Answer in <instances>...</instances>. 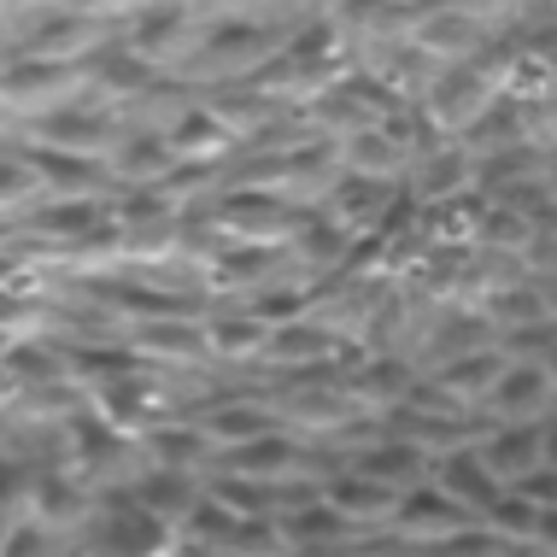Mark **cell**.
Instances as JSON below:
<instances>
[{
	"mask_svg": "<svg viewBox=\"0 0 557 557\" xmlns=\"http://www.w3.org/2000/svg\"><path fill=\"white\" fill-rule=\"evenodd\" d=\"M83 88H88L83 59H24V53L0 59V112L7 117H41L77 100Z\"/></svg>",
	"mask_w": 557,
	"mask_h": 557,
	"instance_id": "cell-1",
	"label": "cell"
},
{
	"mask_svg": "<svg viewBox=\"0 0 557 557\" xmlns=\"http://www.w3.org/2000/svg\"><path fill=\"white\" fill-rule=\"evenodd\" d=\"M83 95L107 100V107H129V100H159V95H188V83H176L171 71H153L124 36H107L95 53H83Z\"/></svg>",
	"mask_w": 557,
	"mask_h": 557,
	"instance_id": "cell-2",
	"label": "cell"
},
{
	"mask_svg": "<svg viewBox=\"0 0 557 557\" xmlns=\"http://www.w3.org/2000/svg\"><path fill=\"white\" fill-rule=\"evenodd\" d=\"M493 95H499V77H493V65H487V59H463V65H441V71H434L417 107H423V117H429L434 129L458 141V135L475 124V112L487 107Z\"/></svg>",
	"mask_w": 557,
	"mask_h": 557,
	"instance_id": "cell-3",
	"label": "cell"
},
{
	"mask_svg": "<svg viewBox=\"0 0 557 557\" xmlns=\"http://www.w3.org/2000/svg\"><path fill=\"white\" fill-rule=\"evenodd\" d=\"M276 48H282V29L276 24H259V18H212V24H200V41H194L188 65H206V71H218L223 83H235V77H247L252 65H264Z\"/></svg>",
	"mask_w": 557,
	"mask_h": 557,
	"instance_id": "cell-4",
	"label": "cell"
},
{
	"mask_svg": "<svg viewBox=\"0 0 557 557\" xmlns=\"http://www.w3.org/2000/svg\"><path fill=\"white\" fill-rule=\"evenodd\" d=\"M24 517H36L48 534L83 529V522L95 517V481H83L65 458L29 463V505H24Z\"/></svg>",
	"mask_w": 557,
	"mask_h": 557,
	"instance_id": "cell-5",
	"label": "cell"
},
{
	"mask_svg": "<svg viewBox=\"0 0 557 557\" xmlns=\"http://www.w3.org/2000/svg\"><path fill=\"white\" fill-rule=\"evenodd\" d=\"M117 135H124V117H117L112 107L83 100V95L65 100V107H53V112H41V117H29V141L65 147V153H88V159H100Z\"/></svg>",
	"mask_w": 557,
	"mask_h": 557,
	"instance_id": "cell-6",
	"label": "cell"
},
{
	"mask_svg": "<svg viewBox=\"0 0 557 557\" xmlns=\"http://www.w3.org/2000/svg\"><path fill=\"white\" fill-rule=\"evenodd\" d=\"M194 41H200V18H194L183 0H153L129 24V48L153 71H183L194 59Z\"/></svg>",
	"mask_w": 557,
	"mask_h": 557,
	"instance_id": "cell-7",
	"label": "cell"
},
{
	"mask_svg": "<svg viewBox=\"0 0 557 557\" xmlns=\"http://www.w3.org/2000/svg\"><path fill=\"white\" fill-rule=\"evenodd\" d=\"M470 522H481V517H470L451 493H441L434 481H417V487H405L399 499H394V510H387V534L394 540H405V546H434V540H446V534H458V529H470Z\"/></svg>",
	"mask_w": 557,
	"mask_h": 557,
	"instance_id": "cell-8",
	"label": "cell"
},
{
	"mask_svg": "<svg viewBox=\"0 0 557 557\" xmlns=\"http://www.w3.org/2000/svg\"><path fill=\"white\" fill-rule=\"evenodd\" d=\"M88 405H95L117 434H129V441L141 429H153L159 417H171V399H164V382L153 375V364L129 370V375H112V382H95L88 387Z\"/></svg>",
	"mask_w": 557,
	"mask_h": 557,
	"instance_id": "cell-9",
	"label": "cell"
},
{
	"mask_svg": "<svg viewBox=\"0 0 557 557\" xmlns=\"http://www.w3.org/2000/svg\"><path fill=\"white\" fill-rule=\"evenodd\" d=\"M24 153V164L36 171V183L41 194H117V176H112V164L107 159H88V153H65V147H41V141H29V135H18L12 141Z\"/></svg>",
	"mask_w": 557,
	"mask_h": 557,
	"instance_id": "cell-10",
	"label": "cell"
},
{
	"mask_svg": "<svg viewBox=\"0 0 557 557\" xmlns=\"http://www.w3.org/2000/svg\"><path fill=\"white\" fill-rule=\"evenodd\" d=\"M487 405L499 423H540V417L557 405V382L546 375V364L540 358H505L499 382L487 387Z\"/></svg>",
	"mask_w": 557,
	"mask_h": 557,
	"instance_id": "cell-11",
	"label": "cell"
},
{
	"mask_svg": "<svg viewBox=\"0 0 557 557\" xmlns=\"http://www.w3.org/2000/svg\"><path fill=\"white\" fill-rule=\"evenodd\" d=\"M429 481L441 493H451L470 517H487L493 505H499V493H505V475L493 470L487 458H481V446L475 441H463V446H446L441 458H434V470H429Z\"/></svg>",
	"mask_w": 557,
	"mask_h": 557,
	"instance_id": "cell-12",
	"label": "cell"
},
{
	"mask_svg": "<svg viewBox=\"0 0 557 557\" xmlns=\"http://www.w3.org/2000/svg\"><path fill=\"white\" fill-rule=\"evenodd\" d=\"M100 41H107V18H95V12H83V7H48V18L29 29L12 53H24V59H83V53H95Z\"/></svg>",
	"mask_w": 557,
	"mask_h": 557,
	"instance_id": "cell-13",
	"label": "cell"
},
{
	"mask_svg": "<svg viewBox=\"0 0 557 557\" xmlns=\"http://www.w3.org/2000/svg\"><path fill=\"white\" fill-rule=\"evenodd\" d=\"M288 264V247H264V240H235L206 259V294H259L276 282V270Z\"/></svg>",
	"mask_w": 557,
	"mask_h": 557,
	"instance_id": "cell-14",
	"label": "cell"
},
{
	"mask_svg": "<svg viewBox=\"0 0 557 557\" xmlns=\"http://www.w3.org/2000/svg\"><path fill=\"white\" fill-rule=\"evenodd\" d=\"M411 41L434 59V65H463V59L487 53V29L475 24V12L446 7V0H434V7L423 12V24L411 29Z\"/></svg>",
	"mask_w": 557,
	"mask_h": 557,
	"instance_id": "cell-15",
	"label": "cell"
},
{
	"mask_svg": "<svg viewBox=\"0 0 557 557\" xmlns=\"http://www.w3.org/2000/svg\"><path fill=\"white\" fill-rule=\"evenodd\" d=\"M387 206H394V183L358 176V171H335V183L318 194V212L329 223H341V230H375Z\"/></svg>",
	"mask_w": 557,
	"mask_h": 557,
	"instance_id": "cell-16",
	"label": "cell"
},
{
	"mask_svg": "<svg viewBox=\"0 0 557 557\" xmlns=\"http://www.w3.org/2000/svg\"><path fill=\"white\" fill-rule=\"evenodd\" d=\"M411 194H417V206L475 194V153L463 141H434L429 153L411 159Z\"/></svg>",
	"mask_w": 557,
	"mask_h": 557,
	"instance_id": "cell-17",
	"label": "cell"
},
{
	"mask_svg": "<svg viewBox=\"0 0 557 557\" xmlns=\"http://www.w3.org/2000/svg\"><path fill=\"white\" fill-rule=\"evenodd\" d=\"M194 423H200L206 434H212V446L218 451H230L240 441H259V434L270 429H282V417H276V405H264V399H240V394H218L212 405H200V411H188Z\"/></svg>",
	"mask_w": 557,
	"mask_h": 557,
	"instance_id": "cell-18",
	"label": "cell"
},
{
	"mask_svg": "<svg viewBox=\"0 0 557 557\" xmlns=\"http://www.w3.org/2000/svg\"><path fill=\"white\" fill-rule=\"evenodd\" d=\"M352 470H364V475L382 481V487L405 493V487H417V481H429L434 451H423L417 441H405V434H387V423H382V434H375L370 446L352 451Z\"/></svg>",
	"mask_w": 557,
	"mask_h": 557,
	"instance_id": "cell-19",
	"label": "cell"
},
{
	"mask_svg": "<svg viewBox=\"0 0 557 557\" xmlns=\"http://www.w3.org/2000/svg\"><path fill=\"white\" fill-rule=\"evenodd\" d=\"M141 358H159V364H206L212 346H206V318H147L124 335Z\"/></svg>",
	"mask_w": 557,
	"mask_h": 557,
	"instance_id": "cell-20",
	"label": "cell"
},
{
	"mask_svg": "<svg viewBox=\"0 0 557 557\" xmlns=\"http://www.w3.org/2000/svg\"><path fill=\"white\" fill-rule=\"evenodd\" d=\"M107 164H112L117 188H147V183H164L183 159H176V147L164 129H124Z\"/></svg>",
	"mask_w": 557,
	"mask_h": 557,
	"instance_id": "cell-21",
	"label": "cell"
},
{
	"mask_svg": "<svg viewBox=\"0 0 557 557\" xmlns=\"http://www.w3.org/2000/svg\"><path fill=\"white\" fill-rule=\"evenodd\" d=\"M318 493L341 510L346 522H358L364 534L370 529H387V510H394V499H399L394 487H382V481L364 475V470H329L318 481Z\"/></svg>",
	"mask_w": 557,
	"mask_h": 557,
	"instance_id": "cell-22",
	"label": "cell"
},
{
	"mask_svg": "<svg viewBox=\"0 0 557 557\" xmlns=\"http://www.w3.org/2000/svg\"><path fill=\"white\" fill-rule=\"evenodd\" d=\"M135 451H141L147 463H164V470H206V463L218 458L212 434H206L200 423H171V417H159L153 429L135 434Z\"/></svg>",
	"mask_w": 557,
	"mask_h": 557,
	"instance_id": "cell-23",
	"label": "cell"
},
{
	"mask_svg": "<svg viewBox=\"0 0 557 557\" xmlns=\"http://www.w3.org/2000/svg\"><path fill=\"white\" fill-rule=\"evenodd\" d=\"M411 382H417V364H411V358H399V352L358 358V364L341 375V387L364 405V411H387V405H399L405 394H411Z\"/></svg>",
	"mask_w": 557,
	"mask_h": 557,
	"instance_id": "cell-24",
	"label": "cell"
},
{
	"mask_svg": "<svg viewBox=\"0 0 557 557\" xmlns=\"http://www.w3.org/2000/svg\"><path fill=\"white\" fill-rule=\"evenodd\" d=\"M434 0H341L335 24L346 36H364V41H387V36H411L423 24V12Z\"/></svg>",
	"mask_w": 557,
	"mask_h": 557,
	"instance_id": "cell-25",
	"label": "cell"
},
{
	"mask_svg": "<svg viewBox=\"0 0 557 557\" xmlns=\"http://www.w3.org/2000/svg\"><path fill=\"white\" fill-rule=\"evenodd\" d=\"M276 534H282V546L299 552V546H329V540H364V529L358 522H346L335 505L323 499H306V505H288V510H276Z\"/></svg>",
	"mask_w": 557,
	"mask_h": 557,
	"instance_id": "cell-26",
	"label": "cell"
},
{
	"mask_svg": "<svg viewBox=\"0 0 557 557\" xmlns=\"http://www.w3.org/2000/svg\"><path fill=\"white\" fill-rule=\"evenodd\" d=\"M129 493L141 510H153L164 522H183L188 505L200 499V470H164V463H147V470L129 475Z\"/></svg>",
	"mask_w": 557,
	"mask_h": 557,
	"instance_id": "cell-27",
	"label": "cell"
},
{
	"mask_svg": "<svg viewBox=\"0 0 557 557\" xmlns=\"http://www.w3.org/2000/svg\"><path fill=\"white\" fill-rule=\"evenodd\" d=\"M335 159H341V171H358V176H382V183H394V176L411 171V153L387 135L382 124H370V129H352V135H341L335 141Z\"/></svg>",
	"mask_w": 557,
	"mask_h": 557,
	"instance_id": "cell-28",
	"label": "cell"
},
{
	"mask_svg": "<svg viewBox=\"0 0 557 557\" xmlns=\"http://www.w3.org/2000/svg\"><path fill=\"white\" fill-rule=\"evenodd\" d=\"M499 370H505V352H499V346H475V352H463V358H446V364H434L429 382L441 387V394L458 399L463 411H475V405L487 399V387L499 382Z\"/></svg>",
	"mask_w": 557,
	"mask_h": 557,
	"instance_id": "cell-29",
	"label": "cell"
},
{
	"mask_svg": "<svg viewBox=\"0 0 557 557\" xmlns=\"http://www.w3.org/2000/svg\"><path fill=\"white\" fill-rule=\"evenodd\" d=\"M540 441H546V417L540 423H499V429H481V458L493 463L505 481H517V475H529L534 463H540Z\"/></svg>",
	"mask_w": 557,
	"mask_h": 557,
	"instance_id": "cell-30",
	"label": "cell"
},
{
	"mask_svg": "<svg viewBox=\"0 0 557 557\" xmlns=\"http://www.w3.org/2000/svg\"><path fill=\"white\" fill-rule=\"evenodd\" d=\"M164 135H171L176 159H188V164H230V159H235V147H240L235 135L223 129L206 107H188Z\"/></svg>",
	"mask_w": 557,
	"mask_h": 557,
	"instance_id": "cell-31",
	"label": "cell"
},
{
	"mask_svg": "<svg viewBox=\"0 0 557 557\" xmlns=\"http://www.w3.org/2000/svg\"><path fill=\"white\" fill-rule=\"evenodd\" d=\"M264 341H270V323H259L247 306L223 311V318H206V346H212V358H223V364H252V358H264Z\"/></svg>",
	"mask_w": 557,
	"mask_h": 557,
	"instance_id": "cell-32",
	"label": "cell"
},
{
	"mask_svg": "<svg viewBox=\"0 0 557 557\" xmlns=\"http://www.w3.org/2000/svg\"><path fill=\"white\" fill-rule=\"evenodd\" d=\"M546 171V153L529 141H505V147H487V153H475V188L481 194H499L510 183H522V176H540Z\"/></svg>",
	"mask_w": 557,
	"mask_h": 557,
	"instance_id": "cell-33",
	"label": "cell"
},
{
	"mask_svg": "<svg viewBox=\"0 0 557 557\" xmlns=\"http://www.w3.org/2000/svg\"><path fill=\"white\" fill-rule=\"evenodd\" d=\"M499 329H493L487 311H451V318L429 335V364H446V358H463L475 346H493Z\"/></svg>",
	"mask_w": 557,
	"mask_h": 557,
	"instance_id": "cell-34",
	"label": "cell"
},
{
	"mask_svg": "<svg viewBox=\"0 0 557 557\" xmlns=\"http://www.w3.org/2000/svg\"><path fill=\"white\" fill-rule=\"evenodd\" d=\"M235 529H240V517H235L230 505H218L206 487H200V499L188 505V517L176 522V534H183L194 552H223L235 540Z\"/></svg>",
	"mask_w": 557,
	"mask_h": 557,
	"instance_id": "cell-35",
	"label": "cell"
},
{
	"mask_svg": "<svg viewBox=\"0 0 557 557\" xmlns=\"http://www.w3.org/2000/svg\"><path fill=\"white\" fill-rule=\"evenodd\" d=\"M218 505H230L235 517H276V481H259V475H235V470H218L200 481Z\"/></svg>",
	"mask_w": 557,
	"mask_h": 557,
	"instance_id": "cell-36",
	"label": "cell"
},
{
	"mask_svg": "<svg viewBox=\"0 0 557 557\" xmlns=\"http://www.w3.org/2000/svg\"><path fill=\"white\" fill-rule=\"evenodd\" d=\"M470 153H487V147H505V141H522V100L510 95H493L487 107L475 112V124L458 135Z\"/></svg>",
	"mask_w": 557,
	"mask_h": 557,
	"instance_id": "cell-37",
	"label": "cell"
},
{
	"mask_svg": "<svg viewBox=\"0 0 557 557\" xmlns=\"http://www.w3.org/2000/svg\"><path fill=\"white\" fill-rule=\"evenodd\" d=\"M318 299H323V282H311V288H282V282H270V288H259L247 299V311L259 323H294V318H311L318 311Z\"/></svg>",
	"mask_w": 557,
	"mask_h": 557,
	"instance_id": "cell-38",
	"label": "cell"
},
{
	"mask_svg": "<svg viewBox=\"0 0 557 557\" xmlns=\"http://www.w3.org/2000/svg\"><path fill=\"white\" fill-rule=\"evenodd\" d=\"M487 318H493V329L540 323L546 318V299H540L534 282H505V288H493V299H487Z\"/></svg>",
	"mask_w": 557,
	"mask_h": 557,
	"instance_id": "cell-39",
	"label": "cell"
},
{
	"mask_svg": "<svg viewBox=\"0 0 557 557\" xmlns=\"http://www.w3.org/2000/svg\"><path fill=\"white\" fill-rule=\"evenodd\" d=\"M481 522H487V529L499 534L505 546H534V522H540V510H534L529 499H517V493L505 487V493H499V505H493Z\"/></svg>",
	"mask_w": 557,
	"mask_h": 557,
	"instance_id": "cell-40",
	"label": "cell"
},
{
	"mask_svg": "<svg viewBox=\"0 0 557 557\" xmlns=\"http://www.w3.org/2000/svg\"><path fill=\"white\" fill-rule=\"evenodd\" d=\"M423 552H429V557H510V546L487 529V522H470V529L434 540V546H423Z\"/></svg>",
	"mask_w": 557,
	"mask_h": 557,
	"instance_id": "cell-41",
	"label": "cell"
},
{
	"mask_svg": "<svg viewBox=\"0 0 557 557\" xmlns=\"http://www.w3.org/2000/svg\"><path fill=\"white\" fill-rule=\"evenodd\" d=\"M41 194V183H36V171L24 164V153L18 147H0V206H29Z\"/></svg>",
	"mask_w": 557,
	"mask_h": 557,
	"instance_id": "cell-42",
	"label": "cell"
},
{
	"mask_svg": "<svg viewBox=\"0 0 557 557\" xmlns=\"http://www.w3.org/2000/svg\"><path fill=\"white\" fill-rule=\"evenodd\" d=\"M557 341V318H540V323H517V329H499V352L505 358H546V346Z\"/></svg>",
	"mask_w": 557,
	"mask_h": 557,
	"instance_id": "cell-43",
	"label": "cell"
},
{
	"mask_svg": "<svg viewBox=\"0 0 557 557\" xmlns=\"http://www.w3.org/2000/svg\"><path fill=\"white\" fill-rule=\"evenodd\" d=\"M48 552H53V534L36 517H12L0 529V557H48Z\"/></svg>",
	"mask_w": 557,
	"mask_h": 557,
	"instance_id": "cell-44",
	"label": "cell"
},
{
	"mask_svg": "<svg viewBox=\"0 0 557 557\" xmlns=\"http://www.w3.org/2000/svg\"><path fill=\"white\" fill-rule=\"evenodd\" d=\"M24 505H29V463L0 451V522L24 517Z\"/></svg>",
	"mask_w": 557,
	"mask_h": 557,
	"instance_id": "cell-45",
	"label": "cell"
},
{
	"mask_svg": "<svg viewBox=\"0 0 557 557\" xmlns=\"http://www.w3.org/2000/svg\"><path fill=\"white\" fill-rule=\"evenodd\" d=\"M505 487L517 493V499H529L534 510H552V505H557V470H552V463H534L529 475L505 481Z\"/></svg>",
	"mask_w": 557,
	"mask_h": 557,
	"instance_id": "cell-46",
	"label": "cell"
},
{
	"mask_svg": "<svg viewBox=\"0 0 557 557\" xmlns=\"http://www.w3.org/2000/svg\"><path fill=\"white\" fill-rule=\"evenodd\" d=\"M141 7H153V0H83V12H95V18H135Z\"/></svg>",
	"mask_w": 557,
	"mask_h": 557,
	"instance_id": "cell-47",
	"label": "cell"
},
{
	"mask_svg": "<svg viewBox=\"0 0 557 557\" xmlns=\"http://www.w3.org/2000/svg\"><path fill=\"white\" fill-rule=\"evenodd\" d=\"M534 546L546 552V557H557V505H552V510H540V522H534Z\"/></svg>",
	"mask_w": 557,
	"mask_h": 557,
	"instance_id": "cell-48",
	"label": "cell"
},
{
	"mask_svg": "<svg viewBox=\"0 0 557 557\" xmlns=\"http://www.w3.org/2000/svg\"><path fill=\"white\" fill-rule=\"evenodd\" d=\"M183 7L194 12V18H206V24H212V18H235V7H240V0H183Z\"/></svg>",
	"mask_w": 557,
	"mask_h": 557,
	"instance_id": "cell-49",
	"label": "cell"
},
{
	"mask_svg": "<svg viewBox=\"0 0 557 557\" xmlns=\"http://www.w3.org/2000/svg\"><path fill=\"white\" fill-rule=\"evenodd\" d=\"M540 463L557 470V417H546V441H540Z\"/></svg>",
	"mask_w": 557,
	"mask_h": 557,
	"instance_id": "cell-50",
	"label": "cell"
},
{
	"mask_svg": "<svg viewBox=\"0 0 557 557\" xmlns=\"http://www.w3.org/2000/svg\"><path fill=\"white\" fill-rule=\"evenodd\" d=\"M540 364H546V375H552V382H557V341L546 346V358H540Z\"/></svg>",
	"mask_w": 557,
	"mask_h": 557,
	"instance_id": "cell-51",
	"label": "cell"
},
{
	"mask_svg": "<svg viewBox=\"0 0 557 557\" xmlns=\"http://www.w3.org/2000/svg\"><path fill=\"white\" fill-rule=\"evenodd\" d=\"M358 557H417V552H375V546H364Z\"/></svg>",
	"mask_w": 557,
	"mask_h": 557,
	"instance_id": "cell-52",
	"label": "cell"
},
{
	"mask_svg": "<svg viewBox=\"0 0 557 557\" xmlns=\"http://www.w3.org/2000/svg\"><path fill=\"white\" fill-rule=\"evenodd\" d=\"M546 188L557 194V159H546Z\"/></svg>",
	"mask_w": 557,
	"mask_h": 557,
	"instance_id": "cell-53",
	"label": "cell"
},
{
	"mask_svg": "<svg viewBox=\"0 0 557 557\" xmlns=\"http://www.w3.org/2000/svg\"><path fill=\"white\" fill-rule=\"evenodd\" d=\"M36 7H83V0H36Z\"/></svg>",
	"mask_w": 557,
	"mask_h": 557,
	"instance_id": "cell-54",
	"label": "cell"
},
{
	"mask_svg": "<svg viewBox=\"0 0 557 557\" xmlns=\"http://www.w3.org/2000/svg\"><path fill=\"white\" fill-rule=\"evenodd\" d=\"M0 124H7V112H0Z\"/></svg>",
	"mask_w": 557,
	"mask_h": 557,
	"instance_id": "cell-55",
	"label": "cell"
},
{
	"mask_svg": "<svg viewBox=\"0 0 557 557\" xmlns=\"http://www.w3.org/2000/svg\"><path fill=\"white\" fill-rule=\"evenodd\" d=\"M0 12H7V0H0Z\"/></svg>",
	"mask_w": 557,
	"mask_h": 557,
	"instance_id": "cell-56",
	"label": "cell"
},
{
	"mask_svg": "<svg viewBox=\"0 0 557 557\" xmlns=\"http://www.w3.org/2000/svg\"><path fill=\"white\" fill-rule=\"evenodd\" d=\"M0 529H7V522H0Z\"/></svg>",
	"mask_w": 557,
	"mask_h": 557,
	"instance_id": "cell-57",
	"label": "cell"
}]
</instances>
